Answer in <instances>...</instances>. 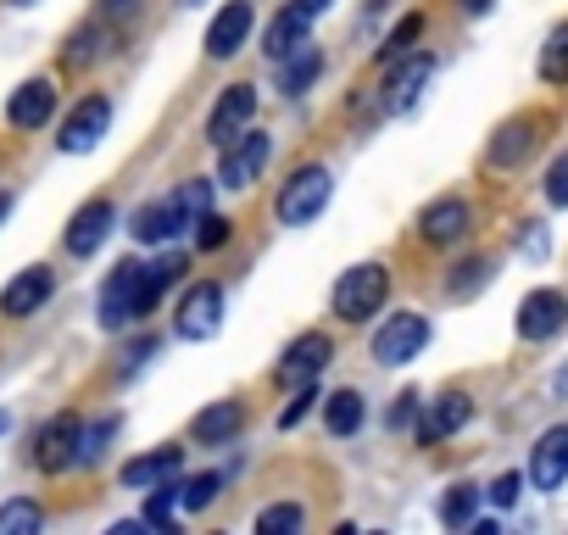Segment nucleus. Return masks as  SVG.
Instances as JSON below:
<instances>
[{
    "label": "nucleus",
    "mask_w": 568,
    "mask_h": 535,
    "mask_svg": "<svg viewBox=\"0 0 568 535\" xmlns=\"http://www.w3.org/2000/svg\"><path fill=\"white\" fill-rule=\"evenodd\" d=\"M95 319L101 330H129L145 319V262L140 256H123L106 285H101V302H95Z\"/></svg>",
    "instance_id": "obj_1"
},
{
    "label": "nucleus",
    "mask_w": 568,
    "mask_h": 535,
    "mask_svg": "<svg viewBox=\"0 0 568 535\" xmlns=\"http://www.w3.org/2000/svg\"><path fill=\"white\" fill-rule=\"evenodd\" d=\"M329 195H335V173H329L324 162H307V168H296L291 179H284L273 212H278L284 229H307V223L329 206Z\"/></svg>",
    "instance_id": "obj_2"
},
{
    "label": "nucleus",
    "mask_w": 568,
    "mask_h": 535,
    "mask_svg": "<svg viewBox=\"0 0 568 535\" xmlns=\"http://www.w3.org/2000/svg\"><path fill=\"white\" fill-rule=\"evenodd\" d=\"M385 296H390V274H385L379 262H357V268H346V274H341L329 307H335L341 324H368L385 307Z\"/></svg>",
    "instance_id": "obj_3"
},
{
    "label": "nucleus",
    "mask_w": 568,
    "mask_h": 535,
    "mask_svg": "<svg viewBox=\"0 0 568 535\" xmlns=\"http://www.w3.org/2000/svg\"><path fill=\"white\" fill-rule=\"evenodd\" d=\"M267 157H273V140H267L262 129H240V134L217 151V179H223L229 190H251V184L262 179Z\"/></svg>",
    "instance_id": "obj_4"
},
{
    "label": "nucleus",
    "mask_w": 568,
    "mask_h": 535,
    "mask_svg": "<svg viewBox=\"0 0 568 535\" xmlns=\"http://www.w3.org/2000/svg\"><path fill=\"white\" fill-rule=\"evenodd\" d=\"M223 330V285L201 280L184 291V302L173 307V335L179 341H212Z\"/></svg>",
    "instance_id": "obj_5"
},
{
    "label": "nucleus",
    "mask_w": 568,
    "mask_h": 535,
    "mask_svg": "<svg viewBox=\"0 0 568 535\" xmlns=\"http://www.w3.org/2000/svg\"><path fill=\"white\" fill-rule=\"evenodd\" d=\"M424 346H429V319H424V313H390V319L374 330V363H385V369L413 363Z\"/></svg>",
    "instance_id": "obj_6"
},
{
    "label": "nucleus",
    "mask_w": 568,
    "mask_h": 535,
    "mask_svg": "<svg viewBox=\"0 0 568 535\" xmlns=\"http://www.w3.org/2000/svg\"><path fill=\"white\" fill-rule=\"evenodd\" d=\"M335 363V341L324 335V330H307V335H296L291 346H284V357H278V385H307V380H318L324 369Z\"/></svg>",
    "instance_id": "obj_7"
},
{
    "label": "nucleus",
    "mask_w": 568,
    "mask_h": 535,
    "mask_svg": "<svg viewBox=\"0 0 568 535\" xmlns=\"http://www.w3.org/2000/svg\"><path fill=\"white\" fill-rule=\"evenodd\" d=\"M112 129V101L106 95H84L68 118H62V134H57V145L68 151V157H84V151H95L101 145V134Z\"/></svg>",
    "instance_id": "obj_8"
},
{
    "label": "nucleus",
    "mask_w": 568,
    "mask_h": 535,
    "mask_svg": "<svg viewBox=\"0 0 568 535\" xmlns=\"http://www.w3.org/2000/svg\"><path fill=\"white\" fill-rule=\"evenodd\" d=\"M429 79H435V57H429V51L396 57V68L385 73V112H413Z\"/></svg>",
    "instance_id": "obj_9"
},
{
    "label": "nucleus",
    "mask_w": 568,
    "mask_h": 535,
    "mask_svg": "<svg viewBox=\"0 0 568 535\" xmlns=\"http://www.w3.org/2000/svg\"><path fill=\"white\" fill-rule=\"evenodd\" d=\"M251 118H256V90H251V84H229V90L217 95V107L206 112V140L223 151L240 129H251Z\"/></svg>",
    "instance_id": "obj_10"
},
{
    "label": "nucleus",
    "mask_w": 568,
    "mask_h": 535,
    "mask_svg": "<svg viewBox=\"0 0 568 535\" xmlns=\"http://www.w3.org/2000/svg\"><path fill=\"white\" fill-rule=\"evenodd\" d=\"M51 296H57V274H51L45 262H34V268H23L7 291H0V313H7V319H29V313H40Z\"/></svg>",
    "instance_id": "obj_11"
},
{
    "label": "nucleus",
    "mask_w": 568,
    "mask_h": 535,
    "mask_svg": "<svg viewBox=\"0 0 568 535\" xmlns=\"http://www.w3.org/2000/svg\"><path fill=\"white\" fill-rule=\"evenodd\" d=\"M112 223H118V206H112L106 195L84 201V206L73 212V223H68V251H73V256H95V251L106 245Z\"/></svg>",
    "instance_id": "obj_12"
},
{
    "label": "nucleus",
    "mask_w": 568,
    "mask_h": 535,
    "mask_svg": "<svg viewBox=\"0 0 568 535\" xmlns=\"http://www.w3.org/2000/svg\"><path fill=\"white\" fill-rule=\"evenodd\" d=\"M568 324V296L562 291H529L518 302V335L524 341H551Z\"/></svg>",
    "instance_id": "obj_13"
},
{
    "label": "nucleus",
    "mask_w": 568,
    "mask_h": 535,
    "mask_svg": "<svg viewBox=\"0 0 568 535\" xmlns=\"http://www.w3.org/2000/svg\"><path fill=\"white\" fill-rule=\"evenodd\" d=\"M57 118V84L51 79H23L7 101V123L12 129H45Z\"/></svg>",
    "instance_id": "obj_14"
},
{
    "label": "nucleus",
    "mask_w": 568,
    "mask_h": 535,
    "mask_svg": "<svg viewBox=\"0 0 568 535\" xmlns=\"http://www.w3.org/2000/svg\"><path fill=\"white\" fill-rule=\"evenodd\" d=\"M468 223H474V212H468L463 195H440V201H429V206L418 212V234H424L429 245H457V240L468 234Z\"/></svg>",
    "instance_id": "obj_15"
},
{
    "label": "nucleus",
    "mask_w": 568,
    "mask_h": 535,
    "mask_svg": "<svg viewBox=\"0 0 568 535\" xmlns=\"http://www.w3.org/2000/svg\"><path fill=\"white\" fill-rule=\"evenodd\" d=\"M79 413H57L40 435H34V463L45 468V474H62V468H73V446H79Z\"/></svg>",
    "instance_id": "obj_16"
},
{
    "label": "nucleus",
    "mask_w": 568,
    "mask_h": 535,
    "mask_svg": "<svg viewBox=\"0 0 568 535\" xmlns=\"http://www.w3.org/2000/svg\"><path fill=\"white\" fill-rule=\"evenodd\" d=\"M568 480V424H551L535 452H529V485L535 491H557Z\"/></svg>",
    "instance_id": "obj_17"
},
{
    "label": "nucleus",
    "mask_w": 568,
    "mask_h": 535,
    "mask_svg": "<svg viewBox=\"0 0 568 535\" xmlns=\"http://www.w3.org/2000/svg\"><path fill=\"white\" fill-rule=\"evenodd\" d=\"M251 0H229V7L212 18V29H206V57H217V62H229L245 40H251Z\"/></svg>",
    "instance_id": "obj_18"
},
{
    "label": "nucleus",
    "mask_w": 568,
    "mask_h": 535,
    "mask_svg": "<svg viewBox=\"0 0 568 535\" xmlns=\"http://www.w3.org/2000/svg\"><path fill=\"white\" fill-rule=\"evenodd\" d=\"M313 40V18L302 12V7H291V12H278L267 29H262V57L267 62H284L291 51H302Z\"/></svg>",
    "instance_id": "obj_19"
},
{
    "label": "nucleus",
    "mask_w": 568,
    "mask_h": 535,
    "mask_svg": "<svg viewBox=\"0 0 568 535\" xmlns=\"http://www.w3.org/2000/svg\"><path fill=\"white\" fill-rule=\"evenodd\" d=\"M162 206H168V229H173V234L195 229V223H201V212H212V179H184Z\"/></svg>",
    "instance_id": "obj_20"
},
{
    "label": "nucleus",
    "mask_w": 568,
    "mask_h": 535,
    "mask_svg": "<svg viewBox=\"0 0 568 535\" xmlns=\"http://www.w3.org/2000/svg\"><path fill=\"white\" fill-rule=\"evenodd\" d=\"M468 418H474V402H468V391H446L440 402H429V418L418 424V441H424V446H435L440 435H457Z\"/></svg>",
    "instance_id": "obj_21"
},
{
    "label": "nucleus",
    "mask_w": 568,
    "mask_h": 535,
    "mask_svg": "<svg viewBox=\"0 0 568 535\" xmlns=\"http://www.w3.org/2000/svg\"><path fill=\"white\" fill-rule=\"evenodd\" d=\"M179 468H184V452H179V446H156V452L123 463V485H129V491H151V485L173 480Z\"/></svg>",
    "instance_id": "obj_22"
},
{
    "label": "nucleus",
    "mask_w": 568,
    "mask_h": 535,
    "mask_svg": "<svg viewBox=\"0 0 568 535\" xmlns=\"http://www.w3.org/2000/svg\"><path fill=\"white\" fill-rule=\"evenodd\" d=\"M240 424H245V407H240V402H212V407H201V413L190 418V435H195L201 446H223V441L240 435Z\"/></svg>",
    "instance_id": "obj_23"
},
{
    "label": "nucleus",
    "mask_w": 568,
    "mask_h": 535,
    "mask_svg": "<svg viewBox=\"0 0 568 535\" xmlns=\"http://www.w3.org/2000/svg\"><path fill=\"white\" fill-rule=\"evenodd\" d=\"M535 129H540L535 118H513V123H501L496 140H490V151H485L490 168H518V162L535 151Z\"/></svg>",
    "instance_id": "obj_24"
},
{
    "label": "nucleus",
    "mask_w": 568,
    "mask_h": 535,
    "mask_svg": "<svg viewBox=\"0 0 568 535\" xmlns=\"http://www.w3.org/2000/svg\"><path fill=\"white\" fill-rule=\"evenodd\" d=\"M318 73H324V51L307 40L302 51L284 57V68H278V95H307V90L318 84Z\"/></svg>",
    "instance_id": "obj_25"
},
{
    "label": "nucleus",
    "mask_w": 568,
    "mask_h": 535,
    "mask_svg": "<svg viewBox=\"0 0 568 535\" xmlns=\"http://www.w3.org/2000/svg\"><path fill=\"white\" fill-rule=\"evenodd\" d=\"M363 418H368V407H363V391H335L329 402H324V424H329V435H357L363 430Z\"/></svg>",
    "instance_id": "obj_26"
},
{
    "label": "nucleus",
    "mask_w": 568,
    "mask_h": 535,
    "mask_svg": "<svg viewBox=\"0 0 568 535\" xmlns=\"http://www.w3.org/2000/svg\"><path fill=\"white\" fill-rule=\"evenodd\" d=\"M118 413L112 418H95V424H79V446H73V463H84V468H95L101 457H106V446H112V435H118Z\"/></svg>",
    "instance_id": "obj_27"
},
{
    "label": "nucleus",
    "mask_w": 568,
    "mask_h": 535,
    "mask_svg": "<svg viewBox=\"0 0 568 535\" xmlns=\"http://www.w3.org/2000/svg\"><path fill=\"white\" fill-rule=\"evenodd\" d=\"M40 524H45V507L34 496L0 502V535H40Z\"/></svg>",
    "instance_id": "obj_28"
},
{
    "label": "nucleus",
    "mask_w": 568,
    "mask_h": 535,
    "mask_svg": "<svg viewBox=\"0 0 568 535\" xmlns=\"http://www.w3.org/2000/svg\"><path fill=\"white\" fill-rule=\"evenodd\" d=\"M106 46H112V34H106L101 23H79V29L68 34V62H73V68L101 62V57H106Z\"/></svg>",
    "instance_id": "obj_29"
},
{
    "label": "nucleus",
    "mask_w": 568,
    "mask_h": 535,
    "mask_svg": "<svg viewBox=\"0 0 568 535\" xmlns=\"http://www.w3.org/2000/svg\"><path fill=\"white\" fill-rule=\"evenodd\" d=\"M490 274H496V262H490V256H463V262L452 268L446 291H452V296H474V291L490 285Z\"/></svg>",
    "instance_id": "obj_30"
},
{
    "label": "nucleus",
    "mask_w": 568,
    "mask_h": 535,
    "mask_svg": "<svg viewBox=\"0 0 568 535\" xmlns=\"http://www.w3.org/2000/svg\"><path fill=\"white\" fill-rule=\"evenodd\" d=\"M173 513H179V474L162 480V485H151V496H145V518H140V524H151V529H173Z\"/></svg>",
    "instance_id": "obj_31"
},
{
    "label": "nucleus",
    "mask_w": 568,
    "mask_h": 535,
    "mask_svg": "<svg viewBox=\"0 0 568 535\" xmlns=\"http://www.w3.org/2000/svg\"><path fill=\"white\" fill-rule=\"evenodd\" d=\"M540 79L546 84H568V23H557L540 46Z\"/></svg>",
    "instance_id": "obj_32"
},
{
    "label": "nucleus",
    "mask_w": 568,
    "mask_h": 535,
    "mask_svg": "<svg viewBox=\"0 0 568 535\" xmlns=\"http://www.w3.org/2000/svg\"><path fill=\"white\" fill-rule=\"evenodd\" d=\"M474 513H479V491H474V485H452V491H446V502H440V524L468 529V524H474Z\"/></svg>",
    "instance_id": "obj_33"
},
{
    "label": "nucleus",
    "mask_w": 568,
    "mask_h": 535,
    "mask_svg": "<svg viewBox=\"0 0 568 535\" xmlns=\"http://www.w3.org/2000/svg\"><path fill=\"white\" fill-rule=\"evenodd\" d=\"M302 524H307V507H296V502H273V507L256 513V529H262V535H291V529H302Z\"/></svg>",
    "instance_id": "obj_34"
},
{
    "label": "nucleus",
    "mask_w": 568,
    "mask_h": 535,
    "mask_svg": "<svg viewBox=\"0 0 568 535\" xmlns=\"http://www.w3.org/2000/svg\"><path fill=\"white\" fill-rule=\"evenodd\" d=\"M418 34H424V12H407V18H402V23L385 34V46H379V62H396V57H407Z\"/></svg>",
    "instance_id": "obj_35"
},
{
    "label": "nucleus",
    "mask_w": 568,
    "mask_h": 535,
    "mask_svg": "<svg viewBox=\"0 0 568 535\" xmlns=\"http://www.w3.org/2000/svg\"><path fill=\"white\" fill-rule=\"evenodd\" d=\"M134 240H145V245L173 240V229H168V206H162V201H151V206L134 212Z\"/></svg>",
    "instance_id": "obj_36"
},
{
    "label": "nucleus",
    "mask_w": 568,
    "mask_h": 535,
    "mask_svg": "<svg viewBox=\"0 0 568 535\" xmlns=\"http://www.w3.org/2000/svg\"><path fill=\"white\" fill-rule=\"evenodd\" d=\"M229 234H234V223H229L223 212H201V223H195V245H201V251L229 245Z\"/></svg>",
    "instance_id": "obj_37"
},
{
    "label": "nucleus",
    "mask_w": 568,
    "mask_h": 535,
    "mask_svg": "<svg viewBox=\"0 0 568 535\" xmlns=\"http://www.w3.org/2000/svg\"><path fill=\"white\" fill-rule=\"evenodd\" d=\"M217 491H223V474H217V468H206V474H195V480L179 491V502H184V507H212V496H217Z\"/></svg>",
    "instance_id": "obj_38"
},
{
    "label": "nucleus",
    "mask_w": 568,
    "mask_h": 535,
    "mask_svg": "<svg viewBox=\"0 0 568 535\" xmlns=\"http://www.w3.org/2000/svg\"><path fill=\"white\" fill-rule=\"evenodd\" d=\"M313 402H318V385H313V380H307V385H296V396H291V407H284V413H278V430H296V424L307 418V407H313Z\"/></svg>",
    "instance_id": "obj_39"
},
{
    "label": "nucleus",
    "mask_w": 568,
    "mask_h": 535,
    "mask_svg": "<svg viewBox=\"0 0 568 535\" xmlns=\"http://www.w3.org/2000/svg\"><path fill=\"white\" fill-rule=\"evenodd\" d=\"M156 346H162L156 335H140V341H134V346L123 352V369H118V374H123V380H129V374H140V369H145V363L156 357Z\"/></svg>",
    "instance_id": "obj_40"
},
{
    "label": "nucleus",
    "mask_w": 568,
    "mask_h": 535,
    "mask_svg": "<svg viewBox=\"0 0 568 535\" xmlns=\"http://www.w3.org/2000/svg\"><path fill=\"white\" fill-rule=\"evenodd\" d=\"M413 418H418V391H402V396L390 402L385 424H390V430H413Z\"/></svg>",
    "instance_id": "obj_41"
},
{
    "label": "nucleus",
    "mask_w": 568,
    "mask_h": 535,
    "mask_svg": "<svg viewBox=\"0 0 568 535\" xmlns=\"http://www.w3.org/2000/svg\"><path fill=\"white\" fill-rule=\"evenodd\" d=\"M546 201L551 206H568V151L551 162V173H546Z\"/></svg>",
    "instance_id": "obj_42"
},
{
    "label": "nucleus",
    "mask_w": 568,
    "mask_h": 535,
    "mask_svg": "<svg viewBox=\"0 0 568 535\" xmlns=\"http://www.w3.org/2000/svg\"><path fill=\"white\" fill-rule=\"evenodd\" d=\"M518 491H524V474H496V480H490V502H496V507H513Z\"/></svg>",
    "instance_id": "obj_43"
},
{
    "label": "nucleus",
    "mask_w": 568,
    "mask_h": 535,
    "mask_svg": "<svg viewBox=\"0 0 568 535\" xmlns=\"http://www.w3.org/2000/svg\"><path fill=\"white\" fill-rule=\"evenodd\" d=\"M140 7H145V0H101V18L106 23H134Z\"/></svg>",
    "instance_id": "obj_44"
},
{
    "label": "nucleus",
    "mask_w": 568,
    "mask_h": 535,
    "mask_svg": "<svg viewBox=\"0 0 568 535\" xmlns=\"http://www.w3.org/2000/svg\"><path fill=\"white\" fill-rule=\"evenodd\" d=\"M518 245H524L529 256H546V229H540V223H529V229L518 234Z\"/></svg>",
    "instance_id": "obj_45"
},
{
    "label": "nucleus",
    "mask_w": 568,
    "mask_h": 535,
    "mask_svg": "<svg viewBox=\"0 0 568 535\" xmlns=\"http://www.w3.org/2000/svg\"><path fill=\"white\" fill-rule=\"evenodd\" d=\"M296 7H302V12H307V18H318V12H324V7H329V0H296Z\"/></svg>",
    "instance_id": "obj_46"
},
{
    "label": "nucleus",
    "mask_w": 568,
    "mask_h": 535,
    "mask_svg": "<svg viewBox=\"0 0 568 535\" xmlns=\"http://www.w3.org/2000/svg\"><path fill=\"white\" fill-rule=\"evenodd\" d=\"M7 212H12V190H0V223H7Z\"/></svg>",
    "instance_id": "obj_47"
},
{
    "label": "nucleus",
    "mask_w": 568,
    "mask_h": 535,
    "mask_svg": "<svg viewBox=\"0 0 568 535\" xmlns=\"http://www.w3.org/2000/svg\"><path fill=\"white\" fill-rule=\"evenodd\" d=\"M490 7V0H463V12H485Z\"/></svg>",
    "instance_id": "obj_48"
},
{
    "label": "nucleus",
    "mask_w": 568,
    "mask_h": 535,
    "mask_svg": "<svg viewBox=\"0 0 568 535\" xmlns=\"http://www.w3.org/2000/svg\"><path fill=\"white\" fill-rule=\"evenodd\" d=\"M557 396H568V369H562V374H557Z\"/></svg>",
    "instance_id": "obj_49"
},
{
    "label": "nucleus",
    "mask_w": 568,
    "mask_h": 535,
    "mask_svg": "<svg viewBox=\"0 0 568 535\" xmlns=\"http://www.w3.org/2000/svg\"><path fill=\"white\" fill-rule=\"evenodd\" d=\"M12 430V413H0V435H7Z\"/></svg>",
    "instance_id": "obj_50"
},
{
    "label": "nucleus",
    "mask_w": 568,
    "mask_h": 535,
    "mask_svg": "<svg viewBox=\"0 0 568 535\" xmlns=\"http://www.w3.org/2000/svg\"><path fill=\"white\" fill-rule=\"evenodd\" d=\"M179 7H201V0H179Z\"/></svg>",
    "instance_id": "obj_51"
},
{
    "label": "nucleus",
    "mask_w": 568,
    "mask_h": 535,
    "mask_svg": "<svg viewBox=\"0 0 568 535\" xmlns=\"http://www.w3.org/2000/svg\"><path fill=\"white\" fill-rule=\"evenodd\" d=\"M12 7H34V0H12Z\"/></svg>",
    "instance_id": "obj_52"
}]
</instances>
